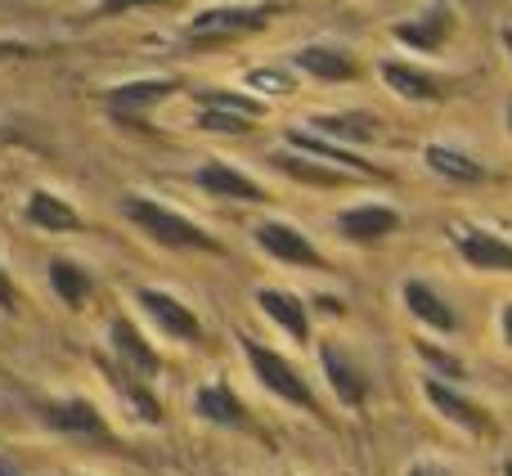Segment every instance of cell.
I'll return each instance as SVG.
<instances>
[{"mask_svg":"<svg viewBox=\"0 0 512 476\" xmlns=\"http://www.w3.org/2000/svg\"><path fill=\"white\" fill-rule=\"evenodd\" d=\"M50 288L59 292V301L68 310H81V306H86V297L95 292V279H90V274L81 270L77 261H68V256H54V261H50Z\"/></svg>","mask_w":512,"mask_h":476,"instance_id":"obj_25","label":"cell"},{"mask_svg":"<svg viewBox=\"0 0 512 476\" xmlns=\"http://www.w3.org/2000/svg\"><path fill=\"white\" fill-rule=\"evenodd\" d=\"M288 149L310 153V158H319V162H333V167L355 171V176H378V167H373L369 158H360L351 144H337V140H328V135H319V131H292Z\"/></svg>","mask_w":512,"mask_h":476,"instance_id":"obj_13","label":"cell"},{"mask_svg":"<svg viewBox=\"0 0 512 476\" xmlns=\"http://www.w3.org/2000/svg\"><path fill=\"white\" fill-rule=\"evenodd\" d=\"M427 400L436 405V414L441 418H450V423H459V427H468V432H490V418L481 414L472 400H463L459 391H450V387H441V382H427Z\"/></svg>","mask_w":512,"mask_h":476,"instance_id":"obj_24","label":"cell"},{"mask_svg":"<svg viewBox=\"0 0 512 476\" xmlns=\"http://www.w3.org/2000/svg\"><path fill=\"white\" fill-rule=\"evenodd\" d=\"M504 45H508V59H512V32H504Z\"/></svg>","mask_w":512,"mask_h":476,"instance_id":"obj_37","label":"cell"},{"mask_svg":"<svg viewBox=\"0 0 512 476\" xmlns=\"http://www.w3.org/2000/svg\"><path fill=\"white\" fill-rule=\"evenodd\" d=\"M0 310H5V315H14L18 310V292H14V283H9L5 270H0Z\"/></svg>","mask_w":512,"mask_h":476,"instance_id":"obj_32","label":"cell"},{"mask_svg":"<svg viewBox=\"0 0 512 476\" xmlns=\"http://www.w3.org/2000/svg\"><path fill=\"white\" fill-rule=\"evenodd\" d=\"M382 81H387L391 90H396L400 99H414V104H432V99H441V81L432 77V72L414 68V63H400V59H382Z\"/></svg>","mask_w":512,"mask_h":476,"instance_id":"obj_20","label":"cell"},{"mask_svg":"<svg viewBox=\"0 0 512 476\" xmlns=\"http://www.w3.org/2000/svg\"><path fill=\"white\" fill-rule=\"evenodd\" d=\"M144 5H167V0H104L99 18H113V14H126V9H144Z\"/></svg>","mask_w":512,"mask_h":476,"instance_id":"obj_31","label":"cell"},{"mask_svg":"<svg viewBox=\"0 0 512 476\" xmlns=\"http://www.w3.org/2000/svg\"><path fill=\"white\" fill-rule=\"evenodd\" d=\"M203 131H216V135H243V131H252V122L248 117H239V113H225V108H203L198 104V117H194Z\"/></svg>","mask_w":512,"mask_h":476,"instance_id":"obj_29","label":"cell"},{"mask_svg":"<svg viewBox=\"0 0 512 476\" xmlns=\"http://www.w3.org/2000/svg\"><path fill=\"white\" fill-rule=\"evenodd\" d=\"M427 171H436L441 180H454V185H477L486 180V167L477 158H468L463 149H450V144H427L423 149Z\"/></svg>","mask_w":512,"mask_h":476,"instance_id":"obj_21","label":"cell"},{"mask_svg":"<svg viewBox=\"0 0 512 476\" xmlns=\"http://www.w3.org/2000/svg\"><path fill=\"white\" fill-rule=\"evenodd\" d=\"M194 414L207 418V423H216V427H243V423H248L243 405L234 400V391L225 387V382H212V387H198L194 391Z\"/></svg>","mask_w":512,"mask_h":476,"instance_id":"obj_22","label":"cell"},{"mask_svg":"<svg viewBox=\"0 0 512 476\" xmlns=\"http://www.w3.org/2000/svg\"><path fill=\"white\" fill-rule=\"evenodd\" d=\"M319 364H324V378L328 387H333V396L342 400V405H360L364 396H369V382H364V373L355 369V360H346L337 346H319Z\"/></svg>","mask_w":512,"mask_h":476,"instance_id":"obj_16","label":"cell"},{"mask_svg":"<svg viewBox=\"0 0 512 476\" xmlns=\"http://www.w3.org/2000/svg\"><path fill=\"white\" fill-rule=\"evenodd\" d=\"M337 230L351 238V243H378V238L400 230V212L396 207H382V203H360V207L337 212Z\"/></svg>","mask_w":512,"mask_h":476,"instance_id":"obj_12","label":"cell"},{"mask_svg":"<svg viewBox=\"0 0 512 476\" xmlns=\"http://www.w3.org/2000/svg\"><path fill=\"white\" fill-rule=\"evenodd\" d=\"M0 135H5V131H0Z\"/></svg>","mask_w":512,"mask_h":476,"instance_id":"obj_40","label":"cell"},{"mask_svg":"<svg viewBox=\"0 0 512 476\" xmlns=\"http://www.w3.org/2000/svg\"><path fill=\"white\" fill-rule=\"evenodd\" d=\"M391 32H396V41L409 45V50L441 54L445 41H450V32H454V9L445 5V0H436V5H427L418 18H409V23H396Z\"/></svg>","mask_w":512,"mask_h":476,"instance_id":"obj_7","label":"cell"},{"mask_svg":"<svg viewBox=\"0 0 512 476\" xmlns=\"http://www.w3.org/2000/svg\"><path fill=\"white\" fill-rule=\"evenodd\" d=\"M256 306H261V315L270 319V324H279L292 342H306V337H310L306 301H301V297H292V292H283V288H261V292H256Z\"/></svg>","mask_w":512,"mask_h":476,"instance_id":"obj_14","label":"cell"},{"mask_svg":"<svg viewBox=\"0 0 512 476\" xmlns=\"http://www.w3.org/2000/svg\"><path fill=\"white\" fill-rule=\"evenodd\" d=\"M36 418H41L45 427H54V432L108 436L104 418H99V409L90 405V400H45V405H36Z\"/></svg>","mask_w":512,"mask_h":476,"instance_id":"obj_11","label":"cell"},{"mask_svg":"<svg viewBox=\"0 0 512 476\" xmlns=\"http://www.w3.org/2000/svg\"><path fill=\"white\" fill-rule=\"evenodd\" d=\"M117 212H122L126 221H131L144 238H153V243H167V247H203V252H216V238L207 234V230H198L189 216L171 212V207H162V203H149V198H140V194H126L122 203H117Z\"/></svg>","mask_w":512,"mask_h":476,"instance_id":"obj_1","label":"cell"},{"mask_svg":"<svg viewBox=\"0 0 512 476\" xmlns=\"http://www.w3.org/2000/svg\"><path fill=\"white\" fill-rule=\"evenodd\" d=\"M418 355H423L427 364H432L436 373H445V378H454V382H463L468 373H463V364L454 360V355H441V351H432V346H418Z\"/></svg>","mask_w":512,"mask_h":476,"instance_id":"obj_30","label":"cell"},{"mask_svg":"<svg viewBox=\"0 0 512 476\" xmlns=\"http://www.w3.org/2000/svg\"><path fill=\"white\" fill-rule=\"evenodd\" d=\"M499 324H504V337H508V346H512V306H504V319H499Z\"/></svg>","mask_w":512,"mask_h":476,"instance_id":"obj_35","label":"cell"},{"mask_svg":"<svg viewBox=\"0 0 512 476\" xmlns=\"http://www.w3.org/2000/svg\"><path fill=\"white\" fill-rule=\"evenodd\" d=\"M405 476H450V472L436 468V463H414V468H409Z\"/></svg>","mask_w":512,"mask_h":476,"instance_id":"obj_34","label":"cell"},{"mask_svg":"<svg viewBox=\"0 0 512 476\" xmlns=\"http://www.w3.org/2000/svg\"><path fill=\"white\" fill-rule=\"evenodd\" d=\"M454 243H459L463 261L477 265V270H499L512 274V243L490 230H477V225H454Z\"/></svg>","mask_w":512,"mask_h":476,"instance_id":"obj_10","label":"cell"},{"mask_svg":"<svg viewBox=\"0 0 512 476\" xmlns=\"http://www.w3.org/2000/svg\"><path fill=\"white\" fill-rule=\"evenodd\" d=\"M292 63H297L301 72H310L315 81H351L355 72H360L342 45H301V50L292 54Z\"/></svg>","mask_w":512,"mask_h":476,"instance_id":"obj_17","label":"cell"},{"mask_svg":"<svg viewBox=\"0 0 512 476\" xmlns=\"http://www.w3.org/2000/svg\"><path fill=\"white\" fill-rule=\"evenodd\" d=\"M243 81H248L256 95H274V99H283V95H292V90H297V81H292L283 68H252Z\"/></svg>","mask_w":512,"mask_h":476,"instance_id":"obj_28","label":"cell"},{"mask_svg":"<svg viewBox=\"0 0 512 476\" xmlns=\"http://www.w3.org/2000/svg\"><path fill=\"white\" fill-rule=\"evenodd\" d=\"M274 167L283 171V176H292V180H301V185H319V189H342L346 185V171L342 167H319V162H306L297 149H283V153H274Z\"/></svg>","mask_w":512,"mask_h":476,"instance_id":"obj_23","label":"cell"},{"mask_svg":"<svg viewBox=\"0 0 512 476\" xmlns=\"http://www.w3.org/2000/svg\"><path fill=\"white\" fill-rule=\"evenodd\" d=\"M504 476H512V459H508V463H504Z\"/></svg>","mask_w":512,"mask_h":476,"instance_id":"obj_38","label":"cell"},{"mask_svg":"<svg viewBox=\"0 0 512 476\" xmlns=\"http://www.w3.org/2000/svg\"><path fill=\"white\" fill-rule=\"evenodd\" d=\"M508 131H512V104H508Z\"/></svg>","mask_w":512,"mask_h":476,"instance_id":"obj_39","label":"cell"},{"mask_svg":"<svg viewBox=\"0 0 512 476\" xmlns=\"http://www.w3.org/2000/svg\"><path fill=\"white\" fill-rule=\"evenodd\" d=\"M194 185L212 198H230V203H265V198H270L252 176L234 171L230 162H203V167L194 171Z\"/></svg>","mask_w":512,"mask_h":476,"instance_id":"obj_9","label":"cell"},{"mask_svg":"<svg viewBox=\"0 0 512 476\" xmlns=\"http://www.w3.org/2000/svg\"><path fill=\"white\" fill-rule=\"evenodd\" d=\"M108 337H113V355H117V369L126 373V378H144L153 382L162 373V360L158 351H153L149 342H144L140 333H135L126 319H113V328H108Z\"/></svg>","mask_w":512,"mask_h":476,"instance_id":"obj_8","label":"cell"},{"mask_svg":"<svg viewBox=\"0 0 512 476\" xmlns=\"http://www.w3.org/2000/svg\"><path fill=\"white\" fill-rule=\"evenodd\" d=\"M400 297H405V310L418 319V324L436 328V333H454V328H459V319H454V310L445 306V301L436 297V288H427L423 279H405V288H400Z\"/></svg>","mask_w":512,"mask_h":476,"instance_id":"obj_19","label":"cell"},{"mask_svg":"<svg viewBox=\"0 0 512 476\" xmlns=\"http://www.w3.org/2000/svg\"><path fill=\"white\" fill-rule=\"evenodd\" d=\"M122 396H126V405L135 409V418H144V423H162V405H158V396L144 387V378L122 382Z\"/></svg>","mask_w":512,"mask_h":476,"instance_id":"obj_27","label":"cell"},{"mask_svg":"<svg viewBox=\"0 0 512 476\" xmlns=\"http://www.w3.org/2000/svg\"><path fill=\"white\" fill-rule=\"evenodd\" d=\"M27 225L45 234H81V216L59 194H50V189H32V198H27Z\"/></svg>","mask_w":512,"mask_h":476,"instance_id":"obj_18","label":"cell"},{"mask_svg":"<svg viewBox=\"0 0 512 476\" xmlns=\"http://www.w3.org/2000/svg\"><path fill=\"white\" fill-rule=\"evenodd\" d=\"M0 476H18V468L9 459H0Z\"/></svg>","mask_w":512,"mask_h":476,"instance_id":"obj_36","label":"cell"},{"mask_svg":"<svg viewBox=\"0 0 512 476\" xmlns=\"http://www.w3.org/2000/svg\"><path fill=\"white\" fill-rule=\"evenodd\" d=\"M135 301H140V310L167 337H176V342H203V324H198V315H194V310H185V301H176L171 292L140 288V292H135Z\"/></svg>","mask_w":512,"mask_h":476,"instance_id":"obj_5","label":"cell"},{"mask_svg":"<svg viewBox=\"0 0 512 476\" xmlns=\"http://www.w3.org/2000/svg\"><path fill=\"white\" fill-rule=\"evenodd\" d=\"M274 14H279V0H261V5H212V9H198V14L189 18L185 36L189 41H203V45L239 41V36L265 27Z\"/></svg>","mask_w":512,"mask_h":476,"instance_id":"obj_2","label":"cell"},{"mask_svg":"<svg viewBox=\"0 0 512 476\" xmlns=\"http://www.w3.org/2000/svg\"><path fill=\"white\" fill-rule=\"evenodd\" d=\"M252 234H256V247H261V252H270L274 261L297 265V270H324V252H319V247L310 243V238L301 234L297 225H288V221H261Z\"/></svg>","mask_w":512,"mask_h":476,"instance_id":"obj_4","label":"cell"},{"mask_svg":"<svg viewBox=\"0 0 512 476\" xmlns=\"http://www.w3.org/2000/svg\"><path fill=\"white\" fill-rule=\"evenodd\" d=\"M198 104H203V108H225V113H239V117H248V122H256V117L265 113L261 99L234 95V90H203V95H198Z\"/></svg>","mask_w":512,"mask_h":476,"instance_id":"obj_26","label":"cell"},{"mask_svg":"<svg viewBox=\"0 0 512 476\" xmlns=\"http://www.w3.org/2000/svg\"><path fill=\"white\" fill-rule=\"evenodd\" d=\"M27 50H32L27 41H5V36H0V59H14V54H27Z\"/></svg>","mask_w":512,"mask_h":476,"instance_id":"obj_33","label":"cell"},{"mask_svg":"<svg viewBox=\"0 0 512 476\" xmlns=\"http://www.w3.org/2000/svg\"><path fill=\"white\" fill-rule=\"evenodd\" d=\"M306 122H310V131L328 135L337 144H373L382 135L378 117H369V113H315Z\"/></svg>","mask_w":512,"mask_h":476,"instance_id":"obj_15","label":"cell"},{"mask_svg":"<svg viewBox=\"0 0 512 476\" xmlns=\"http://www.w3.org/2000/svg\"><path fill=\"white\" fill-rule=\"evenodd\" d=\"M243 351H248L252 373H256V382H261L265 391H274L279 400H288V405H297V409H315V396H310L306 378H301V373L292 369L283 355L265 351V346L252 342V337H243Z\"/></svg>","mask_w":512,"mask_h":476,"instance_id":"obj_3","label":"cell"},{"mask_svg":"<svg viewBox=\"0 0 512 476\" xmlns=\"http://www.w3.org/2000/svg\"><path fill=\"white\" fill-rule=\"evenodd\" d=\"M185 90V81L176 77H144V81H126V86H113L108 90V113L117 117V122H126V117H144L153 104H162V99L180 95Z\"/></svg>","mask_w":512,"mask_h":476,"instance_id":"obj_6","label":"cell"}]
</instances>
